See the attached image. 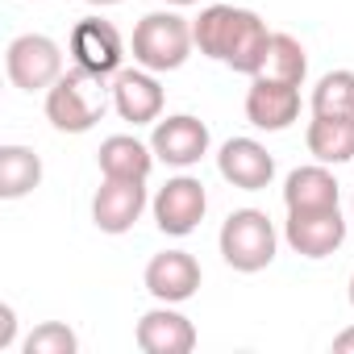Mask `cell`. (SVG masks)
<instances>
[{"mask_svg":"<svg viewBox=\"0 0 354 354\" xmlns=\"http://www.w3.org/2000/svg\"><path fill=\"white\" fill-rule=\"evenodd\" d=\"M109 104H113V88H104V75L71 67L46 92V121L59 133H88L109 113Z\"/></svg>","mask_w":354,"mask_h":354,"instance_id":"obj_1","label":"cell"},{"mask_svg":"<svg viewBox=\"0 0 354 354\" xmlns=\"http://www.w3.org/2000/svg\"><path fill=\"white\" fill-rule=\"evenodd\" d=\"M196 38H192V21L180 17V13H146L138 26H133V38H129V50H133V63L162 75V71H180L192 55Z\"/></svg>","mask_w":354,"mask_h":354,"instance_id":"obj_2","label":"cell"},{"mask_svg":"<svg viewBox=\"0 0 354 354\" xmlns=\"http://www.w3.org/2000/svg\"><path fill=\"white\" fill-rule=\"evenodd\" d=\"M217 246H221V259L242 271V275H254L263 267L275 263V250H279V234L271 225V217L263 209H234L217 234Z\"/></svg>","mask_w":354,"mask_h":354,"instance_id":"obj_3","label":"cell"},{"mask_svg":"<svg viewBox=\"0 0 354 354\" xmlns=\"http://www.w3.org/2000/svg\"><path fill=\"white\" fill-rule=\"evenodd\" d=\"M5 71L21 92H50V84L63 75V50L46 34H21L5 50Z\"/></svg>","mask_w":354,"mask_h":354,"instance_id":"obj_4","label":"cell"},{"mask_svg":"<svg viewBox=\"0 0 354 354\" xmlns=\"http://www.w3.org/2000/svg\"><path fill=\"white\" fill-rule=\"evenodd\" d=\"M154 225L167 234V238H188L201 221H205V209H209V192L201 180H192V175H175V180H167L154 201Z\"/></svg>","mask_w":354,"mask_h":354,"instance_id":"obj_5","label":"cell"},{"mask_svg":"<svg viewBox=\"0 0 354 354\" xmlns=\"http://www.w3.org/2000/svg\"><path fill=\"white\" fill-rule=\"evenodd\" d=\"M150 150L158 162L167 167H196L209 154V125L192 113H175V117H158L154 133H150Z\"/></svg>","mask_w":354,"mask_h":354,"instance_id":"obj_6","label":"cell"},{"mask_svg":"<svg viewBox=\"0 0 354 354\" xmlns=\"http://www.w3.org/2000/svg\"><path fill=\"white\" fill-rule=\"evenodd\" d=\"M67 46H71L75 67H84V71H92V75H104V80L117 75L121 63H125V42H121L117 26L104 21V17H84V21H75Z\"/></svg>","mask_w":354,"mask_h":354,"instance_id":"obj_7","label":"cell"},{"mask_svg":"<svg viewBox=\"0 0 354 354\" xmlns=\"http://www.w3.org/2000/svg\"><path fill=\"white\" fill-rule=\"evenodd\" d=\"M283 242L304 254V259H329L346 242V217L342 209H304L288 213L283 221Z\"/></svg>","mask_w":354,"mask_h":354,"instance_id":"obj_8","label":"cell"},{"mask_svg":"<svg viewBox=\"0 0 354 354\" xmlns=\"http://www.w3.org/2000/svg\"><path fill=\"white\" fill-rule=\"evenodd\" d=\"M146 292L158 300V304H184L201 292V263L188 254V250H162L146 263Z\"/></svg>","mask_w":354,"mask_h":354,"instance_id":"obj_9","label":"cell"},{"mask_svg":"<svg viewBox=\"0 0 354 354\" xmlns=\"http://www.w3.org/2000/svg\"><path fill=\"white\" fill-rule=\"evenodd\" d=\"M146 184L142 180H104L92 196V221L100 234H129L146 213Z\"/></svg>","mask_w":354,"mask_h":354,"instance_id":"obj_10","label":"cell"},{"mask_svg":"<svg viewBox=\"0 0 354 354\" xmlns=\"http://www.w3.org/2000/svg\"><path fill=\"white\" fill-rule=\"evenodd\" d=\"M217 171L225 184H234L242 192H263L275 180V158L254 138H230L217 154Z\"/></svg>","mask_w":354,"mask_h":354,"instance_id":"obj_11","label":"cell"},{"mask_svg":"<svg viewBox=\"0 0 354 354\" xmlns=\"http://www.w3.org/2000/svg\"><path fill=\"white\" fill-rule=\"evenodd\" d=\"M113 109L129 125H154L162 117V84L146 67H121L113 75Z\"/></svg>","mask_w":354,"mask_h":354,"instance_id":"obj_12","label":"cell"},{"mask_svg":"<svg viewBox=\"0 0 354 354\" xmlns=\"http://www.w3.org/2000/svg\"><path fill=\"white\" fill-rule=\"evenodd\" d=\"M133 337L146 354H192L196 350V325L184 313H175L171 304H158V308L142 313Z\"/></svg>","mask_w":354,"mask_h":354,"instance_id":"obj_13","label":"cell"},{"mask_svg":"<svg viewBox=\"0 0 354 354\" xmlns=\"http://www.w3.org/2000/svg\"><path fill=\"white\" fill-rule=\"evenodd\" d=\"M267 42H271L267 21H263L254 9H234L230 34H225V50H221V63L254 80L259 67H263V59H267Z\"/></svg>","mask_w":354,"mask_h":354,"instance_id":"obj_14","label":"cell"},{"mask_svg":"<svg viewBox=\"0 0 354 354\" xmlns=\"http://www.w3.org/2000/svg\"><path fill=\"white\" fill-rule=\"evenodd\" d=\"M300 117V88L296 84H275V80H254L246 92V121L254 129L279 133Z\"/></svg>","mask_w":354,"mask_h":354,"instance_id":"obj_15","label":"cell"},{"mask_svg":"<svg viewBox=\"0 0 354 354\" xmlns=\"http://www.w3.org/2000/svg\"><path fill=\"white\" fill-rule=\"evenodd\" d=\"M96 162H100L104 180H142L146 184L154 171V150L146 142H138L133 133H113L100 142Z\"/></svg>","mask_w":354,"mask_h":354,"instance_id":"obj_16","label":"cell"},{"mask_svg":"<svg viewBox=\"0 0 354 354\" xmlns=\"http://www.w3.org/2000/svg\"><path fill=\"white\" fill-rule=\"evenodd\" d=\"M337 180L325 162L313 167H296L283 180V205L288 213H304V209H337Z\"/></svg>","mask_w":354,"mask_h":354,"instance_id":"obj_17","label":"cell"},{"mask_svg":"<svg viewBox=\"0 0 354 354\" xmlns=\"http://www.w3.org/2000/svg\"><path fill=\"white\" fill-rule=\"evenodd\" d=\"M304 142H308V154L317 158V162H350L354 158V117H321V113H313V121H308V133H304Z\"/></svg>","mask_w":354,"mask_h":354,"instance_id":"obj_18","label":"cell"},{"mask_svg":"<svg viewBox=\"0 0 354 354\" xmlns=\"http://www.w3.org/2000/svg\"><path fill=\"white\" fill-rule=\"evenodd\" d=\"M42 184V158L30 146H0V196L21 201Z\"/></svg>","mask_w":354,"mask_h":354,"instance_id":"obj_19","label":"cell"},{"mask_svg":"<svg viewBox=\"0 0 354 354\" xmlns=\"http://www.w3.org/2000/svg\"><path fill=\"white\" fill-rule=\"evenodd\" d=\"M304 75H308V55H304V46H300L292 34H271L267 59H263V67H259L254 80H275V84H296V88H300Z\"/></svg>","mask_w":354,"mask_h":354,"instance_id":"obj_20","label":"cell"},{"mask_svg":"<svg viewBox=\"0 0 354 354\" xmlns=\"http://www.w3.org/2000/svg\"><path fill=\"white\" fill-rule=\"evenodd\" d=\"M313 113L321 117H354V71H325L313 88Z\"/></svg>","mask_w":354,"mask_h":354,"instance_id":"obj_21","label":"cell"},{"mask_svg":"<svg viewBox=\"0 0 354 354\" xmlns=\"http://www.w3.org/2000/svg\"><path fill=\"white\" fill-rule=\"evenodd\" d=\"M26 354H75L80 350V337L63 325V321H42L26 342H21Z\"/></svg>","mask_w":354,"mask_h":354,"instance_id":"obj_22","label":"cell"},{"mask_svg":"<svg viewBox=\"0 0 354 354\" xmlns=\"http://www.w3.org/2000/svg\"><path fill=\"white\" fill-rule=\"evenodd\" d=\"M13 333H17V317H13L9 304H0V350L13 346Z\"/></svg>","mask_w":354,"mask_h":354,"instance_id":"obj_23","label":"cell"},{"mask_svg":"<svg viewBox=\"0 0 354 354\" xmlns=\"http://www.w3.org/2000/svg\"><path fill=\"white\" fill-rule=\"evenodd\" d=\"M333 350H337V354H354V325L333 337Z\"/></svg>","mask_w":354,"mask_h":354,"instance_id":"obj_24","label":"cell"},{"mask_svg":"<svg viewBox=\"0 0 354 354\" xmlns=\"http://www.w3.org/2000/svg\"><path fill=\"white\" fill-rule=\"evenodd\" d=\"M84 5H96V9H109V5H121V0H84Z\"/></svg>","mask_w":354,"mask_h":354,"instance_id":"obj_25","label":"cell"},{"mask_svg":"<svg viewBox=\"0 0 354 354\" xmlns=\"http://www.w3.org/2000/svg\"><path fill=\"white\" fill-rule=\"evenodd\" d=\"M167 5H175V9H184V5H201V0H167Z\"/></svg>","mask_w":354,"mask_h":354,"instance_id":"obj_26","label":"cell"},{"mask_svg":"<svg viewBox=\"0 0 354 354\" xmlns=\"http://www.w3.org/2000/svg\"><path fill=\"white\" fill-rule=\"evenodd\" d=\"M350 308H354V275H350Z\"/></svg>","mask_w":354,"mask_h":354,"instance_id":"obj_27","label":"cell"}]
</instances>
